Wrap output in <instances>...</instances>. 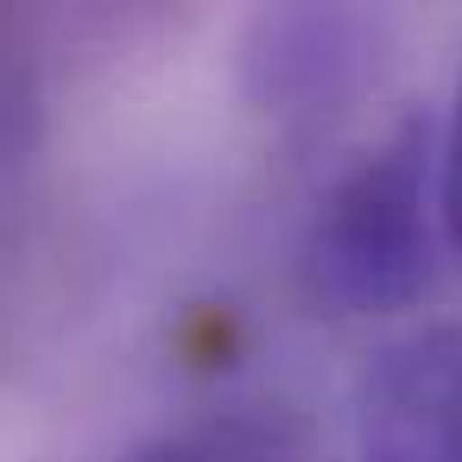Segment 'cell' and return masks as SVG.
I'll use <instances>...</instances> for the list:
<instances>
[{
  "mask_svg": "<svg viewBox=\"0 0 462 462\" xmlns=\"http://www.w3.org/2000/svg\"><path fill=\"white\" fill-rule=\"evenodd\" d=\"M437 121H399L317 203L298 279L329 317H393L437 273Z\"/></svg>",
  "mask_w": 462,
  "mask_h": 462,
  "instance_id": "6da1fadb",
  "label": "cell"
},
{
  "mask_svg": "<svg viewBox=\"0 0 462 462\" xmlns=\"http://www.w3.org/2000/svg\"><path fill=\"white\" fill-rule=\"evenodd\" d=\"M361 462H462V329L399 336L361 380Z\"/></svg>",
  "mask_w": 462,
  "mask_h": 462,
  "instance_id": "7a4b0ae2",
  "label": "cell"
},
{
  "mask_svg": "<svg viewBox=\"0 0 462 462\" xmlns=\"http://www.w3.org/2000/svg\"><path fill=\"white\" fill-rule=\"evenodd\" d=\"M374 20L342 7H291L260 14L241 45V83L266 115H317L323 102H342L374 58Z\"/></svg>",
  "mask_w": 462,
  "mask_h": 462,
  "instance_id": "3957f363",
  "label": "cell"
},
{
  "mask_svg": "<svg viewBox=\"0 0 462 462\" xmlns=\"http://www.w3.org/2000/svg\"><path fill=\"white\" fill-rule=\"evenodd\" d=\"M127 462H317L304 430L273 411V405H235V411H209L197 424L165 430L159 443H146Z\"/></svg>",
  "mask_w": 462,
  "mask_h": 462,
  "instance_id": "277c9868",
  "label": "cell"
},
{
  "mask_svg": "<svg viewBox=\"0 0 462 462\" xmlns=\"http://www.w3.org/2000/svg\"><path fill=\"white\" fill-rule=\"evenodd\" d=\"M437 216H443V241L462 254V89L449 121L437 127Z\"/></svg>",
  "mask_w": 462,
  "mask_h": 462,
  "instance_id": "5b68a950",
  "label": "cell"
}]
</instances>
